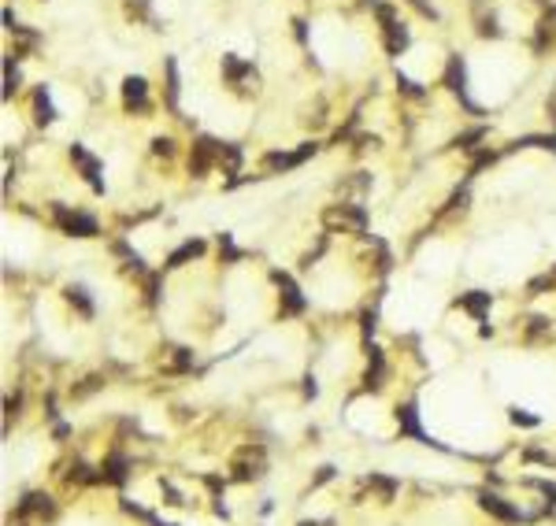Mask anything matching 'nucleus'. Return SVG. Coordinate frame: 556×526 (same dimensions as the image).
Here are the masks:
<instances>
[{"instance_id":"obj_1","label":"nucleus","mask_w":556,"mask_h":526,"mask_svg":"<svg viewBox=\"0 0 556 526\" xmlns=\"http://www.w3.org/2000/svg\"><path fill=\"white\" fill-rule=\"evenodd\" d=\"M323 222L330 230H349V234L367 230V216H363L356 204H330V208L323 211Z\"/></svg>"},{"instance_id":"obj_2","label":"nucleus","mask_w":556,"mask_h":526,"mask_svg":"<svg viewBox=\"0 0 556 526\" xmlns=\"http://www.w3.org/2000/svg\"><path fill=\"white\" fill-rule=\"evenodd\" d=\"M52 222H56L63 234H74V238H97V230H101L93 216L71 211V208H63V204H56V208H52Z\"/></svg>"},{"instance_id":"obj_3","label":"nucleus","mask_w":556,"mask_h":526,"mask_svg":"<svg viewBox=\"0 0 556 526\" xmlns=\"http://www.w3.org/2000/svg\"><path fill=\"white\" fill-rule=\"evenodd\" d=\"M263 467H267V453L260 445H245V448H238V456L230 459V471H234V478H238V482L260 478Z\"/></svg>"},{"instance_id":"obj_4","label":"nucleus","mask_w":556,"mask_h":526,"mask_svg":"<svg viewBox=\"0 0 556 526\" xmlns=\"http://www.w3.org/2000/svg\"><path fill=\"white\" fill-rule=\"evenodd\" d=\"M219 152H223V145L216 141V137H197L193 152H189V170H193L197 178H205L208 170L219 164Z\"/></svg>"},{"instance_id":"obj_5","label":"nucleus","mask_w":556,"mask_h":526,"mask_svg":"<svg viewBox=\"0 0 556 526\" xmlns=\"http://www.w3.org/2000/svg\"><path fill=\"white\" fill-rule=\"evenodd\" d=\"M19 519H34V523H45L56 515V504H52V497H45V493H30V497H23V504H19Z\"/></svg>"},{"instance_id":"obj_6","label":"nucleus","mask_w":556,"mask_h":526,"mask_svg":"<svg viewBox=\"0 0 556 526\" xmlns=\"http://www.w3.org/2000/svg\"><path fill=\"white\" fill-rule=\"evenodd\" d=\"M308 156H315V141L301 145L297 152H267V156H263V167H267V170H290V167H297V164H304Z\"/></svg>"},{"instance_id":"obj_7","label":"nucleus","mask_w":556,"mask_h":526,"mask_svg":"<svg viewBox=\"0 0 556 526\" xmlns=\"http://www.w3.org/2000/svg\"><path fill=\"white\" fill-rule=\"evenodd\" d=\"M123 104H126V112H145L148 108V82L141 74H130V78L123 82Z\"/></svg>"},{"instance_id":"obj_8","label":"nucleus","mask_w":556,"mask_h":526,"mask_svg":"<svg viewBox=\"0 0 556 526\" xmlns=\"http://www.w3.org/2000/svg\"><path fill=\"white\" fill-rule=\"evenodd\" d=\"M71 159L82 167V178L89 182V186L97 189V193H104V182H101V164H97V159H93L89 152H85L82 145H71Z\"/></svg>"},{"instance_id":"obj_9","label":"nucleus","mask_w":556,"mask_h":526,"mask_svg":"<svg viewBox=\"0 0 556 526\" xmlns=\"http://www.w3.org/2000/svg\"><path fill=\"white\" fill-rule=\"evenodd\" d=\"M478 504H483V511H489L494 519H501V523H519L523 519V511L519 508H512V504H505L497 497V493H483L478 497Z\"/></svg>"},{"instance_id":"obj_10","label":"nucleus","mask_w":556,"mask_h":526,"mask_svg":"<svg viewBox=\"0 0 556 526\" xmlns=\"http://www.w3.org/2000/svg\"><path fill=\"white\" fill-rule=\"evenodd\" d=\"M275 282H278V289H282V300H286V315H301L304 311V297H301V289L293 286V278L290 274H282V271H275Z\"/></svg>"},{"instance_id":"obj_11","label":"nucleus","mask_w":556,"mask_h":526,"mask_svg":"<svg viewBox=\"0 0 556 526\" xmlns=\"http://www.w3.org/2000/svg\"><path fill=\"white\" fill-rule=\"evenodd\" d=\"M397 423H401V434H404V437H415V441H426V445H431V437H426L423 426H419V412H415V404H401V407H397Z\"/></svg>"},{"instance_id":"obj_12","label":"nucleus","mask_w":556,"mask_h":526,"mask_svg":"<svg viewBox=\"0 0 556 526\" xmlns=\"http://www.w3.org/2000/svg\"><path fill=\"white\" fill-rule=\"evenodd\" d=\"M445 85H449L453 93H460V100L467 104V112H475V115H478V108H475V104L464 96V63H460V56L449 60V67H445Z\"/></svg>"},{"instance_id":"obj_13","label":"nucleus","mask_w":556,"mask_h":526,"mask_svg":"<svg viewBox=\"0 0 556 526\" xmlns=\"http://www.w3.org/2000/svg\"><path fill=\"white\" fill-rule=\"evenodd\" d=\"M126 467H130V464H126V456H123V453H112V456L101 464V478L112 482V486H123V482H126Z\"/></svg>"},{"instance_id":"obj_14","label":"nucleus","mask_w":556,"mask_h":526,"mask_svg":"<svg viewBox=\"0 0 556 526\" xmlns=\"http://www.w3.org/2000/svg\"><path fill=\"white\" fill-rule=\"evenodd\" d=\"M382 378H386V360H382L379 349H371V363H367V374H363V385H367V389H379Z\"/></svg>"},{"instance_id":"obj_15","label":"nucleus","mask_w":556,"mask_h":526,"mask_svg":"<svg viewBox=\"0 0 556 526\" xmlns=\"http://www.w3.org/2000/svg\"><path fill=\"white\" fill-rule=\"evenodd\" d=\"M460 308L471 311L475 319H486V311H489V293H478V289H475V293H464V297H460Z\"/></svg>"},{"instance_id":"obj_16","label":"nucleus","mask_w":556,"mask_h":526,"mask_svg":"<svg viewBox=\"0 0 556 526\" xmlns=\"http://www.w3.org/2000/svg\"><path fill=\"white\" fill-rule=\"evenodd\" d=\"M200 252H205V241H186L182 249H175V252L167 256V263H164V267H182L186 260H193V256H200Z\"/></svg>"},{"instance_id":"obj_17","label":"nucleus","mask_w":556,"mask_h":526,"mask_svg":"<svg viewBox=\"0 0 556 526\" xmlns=\"http://www.w3.org/2000/svg\"><path fill=\"white\" fill-rule=\"evenodd\" d=\"M34 112H37V123H41V126L56 119V112H52V100H49V89H37V93H34Z\"/></svg>"},{"instance_id":"obj_18","label":"nucleus","mask_w":556,"mask_h":526,"mask_svg":"<svg viewBox=\"0 0 556 526\" xmlns=\"http://www.w3.org/2000/svg\"><path fill=\"white\" fill-rule=\"evenodd\" d=\"M219 167H223V175H238V167H241V152H238V145H223V152H219Z\"/></svg>"},{"instance_id":"obj_19","label":"nucleus","mask_w":556,"mask_h":526,"mask_svg":"<svg viewBox=\"0 0 556 526\" xmlns=\"http://www.w3.org/2000/svg\"><path fill=\"white\" fill-rule=\"evenodd\" d=\"M67 300H71V304L82 311L85 319H93V300L85 297V289H82V286H67Z\"/></svg>"},{"instance_id":"obj_20","label":"nucleus","mask_w":556,"mask_h":526,"mask_svg":"<svg viewBox=\"0 0 556 526\" xmlns=\"http://www.w3.org/2000/svg\"><path fill=\"white\" fill-rule=\"evenodd\" d=\"M19 89V67H15V56L4 60V100H12V93Z\"/></svg>"},{"instance_id":"obj_21","label":"nucleus","mask_w":556,"mask_h":526,"mask_svg":"<svg viewBox=\"0 0 556 526\" xmlns=\"http://www.w3.org/2000/svg\"><path fill=\"white\" fill-rule=\"evenodd\" d=\"M367 486L375 489L382 500H393V493H397V482H390V478H382V475H371V478H367Z\"/></svg>"},{"instance_id":"obj_22","label":"nucleus","mask_w":556,"mask_h":526,"mask_svg":"<svg viewBox=\"0 0 556 526\" xmlns=\"http://www.w3.org/2000/svg\"><path fill=\"white\" fill-rule=\"evenodd\" d=\"M101 385H104V378H97V374H89V378H82V385H74V389H71V396H74V401H82V396L97 393Z\"/></svg>"},{"instance_id":"obj_23","label":"nucleus","mask_w":556,"mask_h":526,"mask_svg":"<svg viewBox=\"0 0 556 526\" xmlns=\"http://www.w3.org/2000/svg\"><path fill=\"white\" fill-rule=\"evenodd\" d=\"M189 363H193V352H189V349H175V356L164 363V371H186Z\"/></svg>"},{"instance_id":"obj_24","label":"nucleus","mask_w":556,"mask_h":526,"mask_svg":"<svg viewBox=\"0 0 556 526\" xmlns=\"http://www.w3.org/2000/svg\"><path fill=\"white\" fill-rule=\"evenodd\" d=\"M175 100H178V67H175V60H167V104L175 108Z\"/></svg>"},{"instance_id":"obj_25","label":"nucleus","mask_w":556,"mask_h":526,"mask_svg":"<svg viewBox=\"0 0 556 526\" xmlns=\"http://www.w3.org/2000/svg\"><path fill=\"white\" fill-rule=\"evenodd\" d=\"M97 478H101V475H93L85 464H74V467H71V482H78V486H89V482H97Z\"/></svg>"},{"instance_id":"obj_26","label":"nucleus","mask_w":556,"mask_h":526,"mask_svg":"<svg viewBox=\"0 0 556 526\" xmlns=\"http://www.w3.org/2000/svg\"><path fill=\"white\" fill-rule=\"evenodd\" d=\"M483 137H486V130H483V126H475V130L460 134V137H456V145H460V148H475V141H483Z\"/></svg>"},{"instance_id":"obj_27","label":"nucleus","mask_w":556,"mask_h":526,"mask_svg":"<svg viewBox=\"0 0 556 526\" xmlns=\"http://www.w3.org/2000/svg\"><path fill=\"white\" fill-rule=\"evenodd\" d=\"M153 152H156V156H171V152H175V141H171V137H156V141H153Z\"/></svg>"},{"instance_id":"obj_28","label":"nucleus","mask_w":556,"mask_h":526,"mask_svg":"<svg viewBox=\"0 0 556 526\" xmlns=\"http://www.w3.org/2000/svg\"><path fill=\"white\" fill-rule=\"evenodd\" d=\"M553 286H556V274H541L530 282V293H541V289H553Z\"/></svg>"},{"instance_id":"obj_29","label":"nucleus","mask_w":556,"mask_h":526,"mask_svg":"<svg viewBox=\"0 0 556 526\" xmlns=\"http://www.w3.org/2000/svg\"><path fill=\"white\" fill-rule=\"evenodd\" d=\"M494 159H497V152H478V156H475V164H471V175H478V170L489 167Z\"/></svg>"},{"instance_id":"obj_30","label":"nucleus","mask_w":556,"mask_h":526,"mask_svg":"<svg viewBox=\"0 0 556 526\" xmlns=\"http://www.w3.org/2000/svg\"><path fill=\"white\" fill-rule=\"evenodd\" d=\"M512 423H523V426H538L534 415H523V412H512Z\"/></svg>"},{"instance_id":"obj_31","label":"nucleus","mask_w":556,"mask_h":526,"mask_svg":"<svg viewBox=\"0 0 556 526\" xmlns=\"http://www.w3.org/2000/svg\"><path fill=\"white\" fill-rule=\"evenodd\" d=\"M330 475H334V467H323V471L315 475V482H312V486H323V482H330Z\"/></svg>"},{"instance_id":"obj_32","label":"nucleus","mask_w":556,"mask_h":526,"mask_svg":"<svg viewBox=\"0 0 556 526\" xmlns=\"http://www.w3.org/2000/svg\"><path fill=\"white\" fill-rule=\"evenodd\" d=\"M412 4H415V8H419V12H423V15H434V8H431V4H426V0H412Z\"/></svg>"},{"instance_id":"obj_33","label":"nucleus","mask_w":556,"mask_h":526,"mask_svg":"<svg viewBox=\"0 0 556 526\" xmlns=\"http://www.w3.org/2000/svg\"><path fill=\"white\" fill-rule=\"evenodd\" d=\"M301 526H315V523H301Z\"/></svg>"}]
</instances>
